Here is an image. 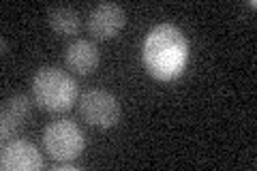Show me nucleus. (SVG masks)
Instances as JSON below:
<instances>
[{
  "instance_id": "obj_1",
  "label": "nucleus",
  "mask_w": 257,
  "mask_h": 171,
  "mask_svg": "<svg viewBox=\"0 0 257 171\" xmlns=\"http://www.w3.org/2000/svg\"><path fill=\"white\" fill-rule=\"evenodd\" d=\"M144 67L159 81L178 79L189 60V41L174 24H159L152 28L142 45Z\"/></svg>"
},
{
  "instance_id": "obj_2",
  "label": "nucleus",
  "mask_w": 257,
  "mask_h": 171,
  "mask_svg": "<svg viewBox=\"0 0 257 171\" xmlns=\"http://www.w3.org/2000/svg\"><path fill=\"white\" fill-rule=\"evenodd\" d=\"M32 96L45 111H67L77 99V84L67 71L56 67H43L32 79Z\"/></svg>"
},
{
  "instance_id": "obj_3",
  "label": "nucleus",
  "mask_w": 257,
  "mask_h": 171,
  "mask_svg": "<svg viewBox=\"0 0 257 171\" xmlns=\"http://www.w3.org/2000/svg\"><path fill=\"white\" fill-rule=\"evenodd\" d=\"M43 148L56 162L77 160L86 148V137L75 122L54 120L43 128Z\"/></svg>"
},
{
  "instance_id": "obj_4",
  "label": "nucleus",
  "mask_w": 257,
  "mask_h": 171,
  "mask_svg": "<svg viewBox=\"0 0 257 171\" xmlns=\"http://www.w3.org/2000/svg\"><path fill=\"white\" fill-rule=\"evenodd\" d=\"M77 111L84 122L96 128H111L120 120V103L107 90H88L79 96Z\"/></svg>"
},
{
  "instance_id": "obj_5",
  "label": "nucleus",
  "mask_w": 257,
  "mask_h": 171,
  "mask_svg": "<svg viewBox=\"0 0 257 171\" xmlns=\"http://www.w3.org/2000/svg\"><path fill=\"white\" fill-rule=\"evenodd\" d=\"M0 167L5 171H39L43 167V156L35 143L26 139H13L3 145Z\"/></svg>"
},
{
  "instance_id": "obj_6",
  "label": "nucleus",
  "mask_w": 257,
  "mask_h": 171,
  "mask_svg": "<svg viewBox=\"0 0 257 171\" xmlns=\"http://www.w3.org/2000/svg\"><path fill=\"white\" fill-rule=\"evenodd\" d=\"M126 13L116 3H101L88 15V30L96 39H111L124 28Z\"/></svg>"
},
{
  "instance_id": "obj_7",
  "label": "nucleus",
  "mask_w": 257,
  "mask_h": 171,
  "mask_svg": "<svg viewBox=\"0 0 257 171\" xmlns=\"http://www.w3.org/2000/svg\"><path fill=\"white\" fill-rule=\"evenodd\" d=\"M32 116V101L28 94H13L3 103V113H0V135L7 141L20 128L26 124Z\"/></svg>"
},
{
  "instance_id": "obj_8",
  "label": "nucleus",
  "mask_w": 257,
  "mask_h": 171,
  "mask_svg": "<svg viewBox=\"0 0 257 171\" xmlns=\"http://www.w3.org/2000/svg\"><path fill=\"white\" fill-rule=\"evenodd\" d=\"M64 62L77 75H88L99 67V47L88 39H75L73 43L67 45Z\"/></svg>"
},
{
  "instance_id": "obj_9",
  "label": "nucleus",
  "mask_w": 257,
  "mask_h": 171,
  "mask_svg": "<svg viewBox=\"0 0 257 171\" xmlns=\"http://www.w3.org/2000/svg\"><path fill=\"white\" fill-rule=\"evenodd\" d=\"M47 24L54 32L58 35H64V37H71V35H77L79 32V26H82V20H79V13L71 7H52L47 11Z\"/></svg>"
}]
</instances>
